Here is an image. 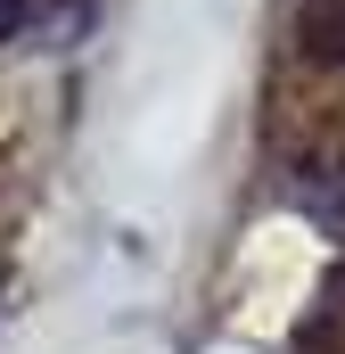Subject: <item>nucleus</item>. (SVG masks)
<instances>
[{
    "mask_svg": "<svg viewBox=\"0 0 345 354\" xmlns=\"http://www.w3.org/2000/svg\"><path fill=\"white\" fill-rule=\"evenodd\" d=\"M296 33H304L313 58L345 66V0H304V8H296Z\"/></svg>",
    "mask_w": 345,
    "mask_h": 354,
    "instance_id": "nucleus-1",
    "label": "nucleus"
}]
</instances>
